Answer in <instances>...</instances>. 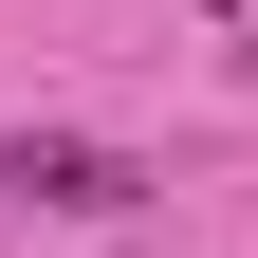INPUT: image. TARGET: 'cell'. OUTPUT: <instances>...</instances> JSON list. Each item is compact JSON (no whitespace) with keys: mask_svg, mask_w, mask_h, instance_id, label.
Listing matches in <instances>:
<instances>
[{"mask_svg":"<svg viewBox=\"0 0 258 258\" xmlns=\"http://www.w3.org/2000/svg\"><path fill=\"white\" fill-rule=\"evenodd\" d=\"M0 184H19V203H55V221H129V203H148L111 148H0Z\"/></svg>","mask_w":258,"mask_h":258,"instance_id":"obj_1","label":"cell"},{"mask_svg":"<svg viewBox=\"0 0 258 258\" xmlns=\"http://www.w3.org/2000/svg\"><path fill=\"white\" fill-rule=\"evenodd\" d=\"M221 19H258V0H221Z\"/></svg>","mask_w":258,"mask_h":258,"instance_id":"obj_2","label":"cell"}]
</instances>
